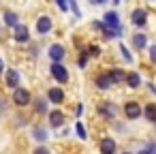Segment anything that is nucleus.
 <instances>
[{
    "label": "nucleus",
    "mask_w": 156,
    "mask_h": 154,
    "mask_svg": "<svg viewBox=\"0 0 156 154\" xmlns=\"http://www.w3.org/2000/svg\"><path fill=\"white\" fill-rule=\"evenodd\" d=\"M13 101H15V105L24 107V105L30 103V92L24 90V88H13Z\"/></svg>",
    "instance_id": "1"
},
{
    "label": "nucleus",
    "mask_w": 156,
    "mask_h": 154,
    "mask_svg": "<svg viewBox=\"0 0 156 154\" xmlns=\"http://www.w3.org/2000/svg\"><path fill=\"white\" fill-rule=\"evenodd\" d=\"M51 75H54L56 81H60V84H64V81L69 79V73H66V69H64L60 62H54V64H51Z\"/></svg>",
    "instance_id": "2"
},
{
    "label": "nucleus",
    "mask_w": 156,
    "mask_h": 154,
    "mask_svg": "<svg viewBox=\"0 0 156 154\" xmlns=\"http://www.w3.org/2000/svg\"><path fill=\"white\" fill-rule=\"evenodd\" d=\"M124 113H126V118H128V120L139 118V116H141V107H139V103H135V101L124 103Z\"/></svg>",
    "instance_id": "3"
},
{
    "label": "nucleus",
    "mask_w": 156,
    "mask_h": 154,
    "mask_svg": "<svg viewBox=\"0 0 156 154\" xmlns=\"http://www.w3.org/2000/svg\"><path fill=\"white\" fill-rule=\"evenodd\" d=\"M103 20H105V26H109V28H113V30H120V17H118L115 11H107V13L103 15Z\"/></svg>",
    "instance_id": "4"
},
{
    "label": "nucleus",
    "mask_w": 156,
    "mask_h": 154,
    "mask_svg": "<svg viewBox=\"0 0 156 154\" xmlns=\"http://www.w3.org/2000/svg\"><path fill=\"white\" fill-rule=\"evenodd\" d=\"M51 30V20L47 17V15H41L39 20H37V32L39 34H47Z\"/></svg>",
    "instance_id": "5"
},
{
    "label": "nucleus",
    "mask_w": 156,
    "mask_h": 154,
    "mask_svg": "<svg viewBox=\"0 0 156 154\" xmlns=\"http://www.w3.org/2000/svg\"><path fill=\"white\" fill-rule=\"evenodd\" d=\"M49 58H51L54 62H60V60L64 58V47H62V45H51V47H49Z\"/></svg>",
    "instance_id": "6"
},
{
    "label": "nucleus",
    "mask_w": 156,
    "mask_h": 154,
    "mask_svg": "<svg viewBox=\"0 0 156 154\" xmlns=\"http://www.w3.org/2000/svg\"><path fill=\"white\" fill-rule=\"evenodd\" d=\"M7 86L9 88H17L20 86V73L15 69H9L7 71Z\"/></svg>",
    "instance_id": "7"
},
{
    "label": "nucleus",
    "mask_w": 156,
    "mask_h": 154,
    "mask_svg": "<svg viewBox=\"0 0 156 154\" xmlns=\"http://www.w3.org/2000/svg\"><path fill=\"white\" fill-rule=\"evenodd\" d=\"M49 124H51L54 128L62 126V124H64V113H62V111H58V109H56V111H51V113H49Z\"/></svg>",
    "instance_id": "8"
},
{
    "label": "nucleus",
    "mask_w": 156,
    "mask_h": 154,
    "mask_svg": "<svg viewBox=\"0 0 156 154\" xmlns=\"http://www.w3.org/2000/svg\"><path fill=\"white\" fill-rule=\"evenodd\" d=\"M30 39V34H28V28L26 26H15V41H20V43H26Z\"/></svg>",
    "instance_id": "9"
},
{
    "label": "nucleus",
    "mask_w": 156,
    "mask_h": 154,
    "mask_svg": "<svg viewBox=\"0 0 156 154\" xmlns=\"http://www.w3.org/2000/svg\"><path fill=\"white\" fill-rule=\"evenodd\" d=\"M47 96H49L51 103H62V101H64V92H62L60 88H51V90L47 92Z\"/></svg>",
    "instance_id": "10"
},
{
    "label": "nucleus",
    "mask_w": 156,
    "mask_h": 154,
    "mask_svg": "<svg viewBox=\"0 0 156 154\" xmlns=\"http://www.w3.org/2000/svg\"><path fill=\"white\" fill-rule=\"evenodd\" d=\"M133 24L135 26H143L145 24V11L143 9H135L133 11Z\"/></svg>",
    "instance_id": "11"
},
{
    "label": "nucleus",
    "mask_w": 156,
    "mask_h": 154,
    "mask_svg": "<svg viewBox=\"0 0 156 154\" xmlns=\"http://www.w3.org/2000/svg\"><path fill=\"white\" fill-rule=\"evenodd\" d=\"M2 17H5V24H7V26H13V28H15V26L20 24V20H17V15H15L13 11H5Z\"/></svg>",
    "instance_id": "12"
},
{
    "label": "nucleus",
    "mask_w": 156,
    "mask_h": 154,
    "mask_svg": "<svg viewBox=\"0 0 156 154\" xmlns=\"http://www.w3.org/2000/svg\"><path fill=\"white\" fill-rule=\"evenodd\" d=\"M101 152H105V154L115 152V143H113V139H103V141H101Z\"/></svg>",
    "instance_id": "13"
},
{
    "label": "nucleus",
    "mask_w": 156,
    "mask_h": 154,
    "mask_svg": "<svg viewBox=\"0 0 156 154\" xmlns=\"http://www.w3.org/2000/svg\"><path fill=\"white\" fill-rule=\"evenodd\" d=\"M143 113H145V118H147L150 122H156V105H154V103H147L145 109H143Z\"/></svg>",
    "instance_id": "14"
},
{
    "label": "nucleus",
    "mask_w": 156,
    "mask_h": 154,
    "mask_svg": "<svg viewBox=\"0 0 156 154\" xmlns=\"http://www.w3.org/2000/svg\"><path fill=\"white\" fill-rule=\"evenodd\" d=\"M133 45H135V49H143V47L147 45L145 34H135V37H133Z\"/></svg>",
    "instance_id": "15"
},
{
    "label": "nucleus",
    "mask_w": 156,
    "mask_h": 154,
    "mask_svg": "<svg viewBox=\"0 0 156 154\" xmlns=\"http://www.w3.org/2000/svg\"><path fill=\"white\" fill-rule=\"evenodd\" d=\"M126 81H128V86H130V88H139L141 77H139V73H128V75H126Z\"/></svg>",
    "instance_id": "16"
},
{
    "label": "nucleus",
    "mask_w": 156,
    "mask_h": 154,
    "mask_svg": "<svg viewBox=\"0 0 156 154\" xmlns=\"http://www.w3.org/2000/svg\"><path fill=\"white\" fill-rule=\"evenodd\" d=\"M111 84H113V81L109 79V75H98V77H96V86H98V88H103V90H105V88H109Z\"/></svg>",
    "instance_id": "17"
},
{
    "label": "nucleus",
    "mask_w": 156,
    "mask_h": 154,
    "mask_svg": "<svg viewBox=\"0 0 156 154\" xmlns=\"http://www.w3.org/2000/svg\"><path fill=\"white\" fill-rule=\"evenodd\" d=\"M34 109H37V113H45L47 111V101L45 98H37L34 101Z\"/></svg>",
    "instance_id": "18"
},
{
    "label": "nucleus",
    "mask_w": 156,
    "mask_h": 154,
    "mask_svg": "<svg viewBox=\"0 0 156 154\" xmlns=\"http://www.w3.org/2000/svg\"><path fill=\"white\" fill-rule=\"evenodd\" d=\"M34 139H37V141H45V139H47V133H45V128L37 126V128H34Z\"/></svg>",
    "instance_id": "19"
},
{
    "label": "nucleus",
    "mask_w": 156,
    "mask_h": 154,
    "mask_svg": "<svg viewBox=\"0 0 156 154\" xmlns=\"http://www.w3.org/2000/svg\"><path fill=\"white\" fill-rule=\"evenodd\" d=\"M109 79H111V81H122V79H124V73H122L120 69H113L111 75H109Z\"/></svg>",
    "instance_id": "20"
},
{
    "label": "nucleus",
    "mask_w": 156,
    "mask_h": 154,
    "mask_svg": "<svg viewBox=\"0 0 156 154\" xmlns=\"http://www.w3.org/2000/svg\"><path fill=\"white\" fill-rule=\"evenodd\" d=\"M101 113H103V116L113 118V107H111V105H101Z\"/></svg>",
    "instance_id": "21"
},
{
    "label": "nucleus",
    "mask_w": 156,
    "mask_h": 154,
    "mask_svg": "<svg viewBox=\"0 0 156 154\" xmlns=\"http://www.w3.org/2000/svg\"><path fill=\"white\" fill-rule=\"evenodd\" d=\"M120 52H122V56H124V60H126V62H133V56L128 54V49L124 47V43H120Z\"/></svg>",
    "instance_id": "22"
},
{
    "label": "nucleus",
    "mask_w": 156,
    "mask_h": 154,
    "mask_svg": "<svg viewBox=\"0 0 156 154\" xmlns=\"http://www.w3.org/2000/svg\"><path fill=\"white\" fill-rule=\"evenodd\" d=\"M75 131H77V135H79L81 139H86V128H83V124H81V122H77V126H75Z\"/></svg>",
    "instance_id": "23"
},
{
    "label": "nucleus",
    "mask_w": 156,
    "mask_h": 154,
    "mask_svg": "<svg viewBox=\"0 0 156 154\" xmlns=\"http://www.w3.org/2000/svg\"><path fill=\"white\" fill-rule=\"evenodd\" d=\"M86 54H88V56H98V54H101V49H98L96 45H92V47H88V52H86Z\"/></svg>",
    "instance_id": "24"
},
{
    "label": "nucleus",
    "mask_w": 156,
    "mask_h": 154,
    "mask_svg": "<svg viewBox=\"0 0 156 154\" xmlns=\"http://www.w3.org/2000/svg\"><path fill=\"white\" fill-rule=\"evenodd\" d=\"M71 9H73L75 17H81V13H79V9H77V2H75V0H71Z\"/></svg>",
    "instance_id": "25"
},
{
    "label": "nucleus",
    "mask_w": 156,
    "mask_h": 154,
    "mask_svg": "<svg viewBox=\"0 0 156 154\" xmlns=\"http://www.w3.org/2000/svg\"><path fill=\"white\" fill-rule=\"evenodd\" d=\"M56 5L60 7V11H66V9H69V5H66V0H56Z\"/></svg>",
    "instance_id": "26"
},
{
    "label": "nucleus",
    "mask_w": 156,
    "mask_h": 154,
    "mask_svg": "<svg viewBox=\"0 0 156 154\" xmlns=\"http://www.w3.org/2000/svg\"><path fill=\"white\" fill-rule=\"evenodd\" d=\"M150 58H152V62H156V45L150 47Z\"/></svg>",
    "instance_id": "27"
},
{
    "label": "nucleus",
    "mask_w": 156,
    "mask_h": 154,
    "mask_svg": "<svg viewBox=\"0 0 156 154\" xmlns=\"http://www.w3.org/2000/svg\"><path fill=\"white\" fill-rule=\"evenodd\" d=\"M147 152H156V143H150L147 145Z\"/></svg>",
    "instance_id": "28"
},
{
    "label": "nucleus",
    "mask_w": 156,
    "mask_h": 154,
    "mask_svg": "<svg viewBox=\"0 0 156 154\" xmlns=\"http://www.w3.org/2000/svg\"><path fill=\"white\" fill-rule=\"evenodd\" d=\"M92 5H103V2H107V0H90Z\"/></svg>",
    "instance_id": "29"
},
{
    "label": "nucleus",
    "mask_w": 156,
    "mask_h": 154,
    "mask_svg": "<svg viewBox=\"0 0 156 154\" xmlns=\"http://www.w3.org/2000/svg\"><path fill=\"white\" fill-rule=\"evenodd\" d=\"M5 71V62H2V58H0V73Z\"/></svg>",
    "instance_id": "30"
},
{
    "label": "nucleus",
    "mask_w": 156,
    "mask_h": 154,
    "mask_svg": "<svg viewBox=\"0 0 156 154\" xmlns=\"http://www.w3.org/2000/svg\"><path fill=\"white\" fill-rule=\"evenodd\" d=\"M111 2H115V5H118V2H120V0H111Z\"/></svg>",
    "instance_id": "31"
}]
</instances>
